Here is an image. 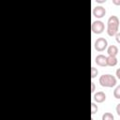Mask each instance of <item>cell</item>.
I'll use <instances>...</instances> for the list:
<instances>
[{
    "label": "cell",
    "instance_id": "cell-18",
    "mask_svg": "<svg viewBox=\"0 0 120 120\" xmlns=\"http://www.w3.org/2000/svg\"><path fill=\"white\" fill-rule=\"evenodd\" d=\"M112 4H114V5H120V0H112Z\"/></svg>",
    "mask_w": 120,
    "mask_h": 120
},
{
    "label": "cell",
    "instance_id": "cell-10",
    "mask_svg": "<svg viewBox=\"0 0 120 120\" xmlns=\"http://www.w3.org/2000/svg\"><path fill=\"white\" fill-rule=\"evenodd\" d=\"M101 120H114V116L111 112H104L102 114Z\"/></svg>",
    "mask_w": 120,
    "mask_h": 120
},
{
    "label": "cell",
    "instance_id": "cell-7",
    "mask_svg": "<svg viewBox=\"0 0 120 120\" xmlns=\"http://www.w3.org/2000/svg\"><path fill=\"white\" fill-rule=\"evenodd\" d=\"M93 98H94V100L96 102L102 103V102H104L106 100V94L103 91H98V92H97V93L94 94Z\"/></svg>",
    "mask_w": 120,
    "mask_h": 120
},
{
    "label": "cell",
    "instance_id": "cell-13",
    "mask_svg": "<svg viewBox=\"0 0 120 120\" xmlns=\"http://www.w3.org/2000/svg\"><path fill=\"white\" fill-rule=\"evenodd\" d=\"M98 111V105H96L95 102H91V113H92V114H95Z\"/></svg>",
    "mask_w": 120,
    "mask_h": 120
},
{
    "label": "cell",
    "instance_id": "cell-19",
    "mask_svg": "<svg viewBox=\"0 0 120 120\" xmlns=\"http://www.w3.org/2000/svg\"><path fill=\"white\" fill-rule=\"evenodd\" d=\"M96 2L97 3H105L106 0H96Z\"/></svg>",
    "mask_w": 120,
    "mask_h": 120
},
{
    "label": "cell",
    "instance_id": "cell-5",
    "mask_svg": "<svg viewBox=\"0 0 120 120\" xmlns=\"http://www.w3.org/2000/svg\"><path fill=\"white\" fill-rule=\"evenodd\" d=\"M92 13L96 18H102L106 14V9L103 6H96L93 8Z\"/></svg>",
    "mask_w": 120,
    "mask_h": 120
},
{
    "label": "cell",
    "instance_id": "cell-3",
    "mask_svg": "<svg viewBox=\"0 0 120 120\" xmlns=\"http://www.w3.org/2000/svg\"><path fill=\"white\" fill-rule=\"evenodd\" d=\"M94 47L98 52H103L108 48V41L104 38H98L95 40Z\"/></svg>",
    "mask_w": 120,
    "mask_h": 120
},
{
    "label": "cell",
    "instance_id": "cell-9",
    "mask_svg": "<svg viewBox=\"0 0 120 120\" xmlns=\"http://www.w3.org/2000/svg\"><path fill=\"white\" fill-rule=\"evenodd\" d=\"M117 62H118V60H117L116 56H109V55L107 56V64H108V66L114 67V66L117 65Z\"/></svg>",
    "mask_w": 120,
    "mask_h": 120
},
{
    "label": "cell",
    "instance_id": "cell-12",
    "mask_svg": "<svg viewBox=\"0 0 120 120\" xmlns=\"http://www.w3.org/2000/svg\"><path fill=\"white\" fill-rule=\"evenodd\" d=\"M98 74V70L95 68V67H91V78L94 79L95 77H97Z\"/></svg>",
    "mask_w": 120,
    "mask_h": 120
},
{
    "label": "cell",
    "instance_id": "cell-14",
    "mask_svg": "<svg viewBox=\"0 0 120 120\" xmlns=\"http://www.w3.org/2000/svg\"><path fill=\"white\" fill-rule=\"evenodd\" d=\"M96 90V85L94 82H91V93H94Z\"/></svg>",
    "mask_w": 120,
    "mask_h": 120
},
{
    "label": "cell",
    "instance_id": "cell-17",
    "mask_svg": "<svg viewBox=\"0 0 120 120\" xmlns=\"http://www.w3.org/2000/svg\"><path fill=\"white\" fill-rule=\"evenodd\" d=\"M115 75H116V78H118V79L120 80V68L116 69V71H115Z\"/></svg>",
    "mask_w": 120,
    "mask_h": 120
},
{
    "label": "cell",
    "instance_id": "cell-6",
    "mask_svg": "<svg viewBox=\"0 0 120 120\" xmlns=\"http://www.w3.org/2000/svg\"><path fill=\"white\" fill-rule=\"evenodd\" d=\"M95 62L98 66H100V67H107L108 64H107V56H105L104 54H98L95 58Z\"/></svg>",
    "mask_w": 120,
    "mask_h": 120
},
{
    "label": "cell",
    "instance_id": "cell-15",
    "mask_svg": "<svg viewBox=\"0 0 120 120\" xmlns=\"http://www.w3.org/2000/svg\"><path fill=\"white\" fill-rule=\"evenodd\" d=\"M115 110H116V112H117V114L120 116V103H118V104L116 105V108H115Z\"/></svg>",
    "mask_w": 120,
    "mask_h": 120
},
{
    "label": "cell",
    "instance_id": "cell-8",
    "mask_svg": "<svg viewBox=\"0 0 120 120\" xmlns=\"http://www.w3.org/2000/svg\"><path fill=\"white\" fill-rule=\"evenodd\" d=\"M107 53L109 56H116L118 53V48L115 45H110L107 48Z\"/></svg>",
    "mask_w": 120,
    "mask_h": 120
},
{
    "label": "cell",
    "instance_id": "cell-16",
    "mask_svg": "<svg viewBox=\"0 0 120 120\" xmlns=\"http://www.w3.org/2000/svg\"><path fill=\"white\" fill-rule=\"evenodd\" d=\"M115 39L118 43H120V32H118L116 35H115Z\"/></svg>",
    "mask_w": 120,
    "mask_h": 120
},
{
    "label": "cell",
    "instance_id": "cell-4",
    "mask_svg": "<svg viewBox=\"0 0 120 120\" xmlns=\"http://www.w3.org/2000/svg\"><path fill=\"white\" fill-rule=\"evenodd\" d=\"M91 29H92V32L95 33V34H101L104 29H105V25H104V22L102 21H99V20H96L92 22L91 24Z\"/></svg>",
    "mask_w": 120,
    "mask_h": 120
},
{
    "label": "cell",
    "instance_id": "cell-11",
    "mask_svg": "<svg viewBox=\"0 0 120 120\" xmlns=\"http://www.w3.org/2000/svg\"><path fill=\"white\" fill-rule=\"evenodd\" d=\"M113 97L115 98H120V84L117 85L113 90Z\"/></svg>",
    "mask_w": 120,
    "mask_h": 120
},
{
    "label": "cell",
    "instance_id": "cell-1",
    "mask_svg": "<svg viewBox=\"0 0 120 120\" xmlns=\"http://www.w3.org/2000/svg\"><path fill=\"white\" fill-rule=\"evenodd\" d=\"M119 18L116 15H112L107 21V34L111 37L115 36L118 33Z\"/></svg>",
    "mask_w": 120,
    "mask_h": 120
},
{
    "label": "cell",
    "instance_id": "cell-2",
    "mask_svg": "<svg viewBox=\"0 0 120 120\" xmlns=\"http://www.w3.org/2000/svg\"><path fill=\"white\" fill-rule=\"evenodd\" d=\"M99 83L101 86L103 87H113L115 86L117 81H116V77L112 75V74H103L99 77L98 80Z\"/></svg>",
    "mask_w": 120,
    "mask_h": 120
}]
</instances>
